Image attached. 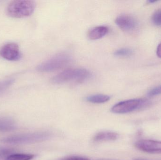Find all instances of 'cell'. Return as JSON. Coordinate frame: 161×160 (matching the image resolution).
<instances>
[{"label": "cell", "mask_w": 161, "mask_h": 160, "mask_svg": "<svg viewBox=\"0 0 161 160\" xmlns=\"http://www.w3.org/2000/svg\"><path fill=\"white\" fill-rule=\"evenodd\" d=\"M118 138L117 133L111 132H102L97 133L94 137L95 142H107L115 141Z\"/></svg>", "instance_id": "cell-11"}, {"label": "cell", "mask_w": 161, "mask_h": 160, "mask_svg": "<svg viewBox=\"0 0 161 160\" xmlns=\"http://www.w3.org/2000/svg\"><path fill=\"white\" fill-rule=\"evenodd\" d=\"M15 151V150L12 148H0V159L7 157L8 156L13 154Z\"/></svg>", "instance_id": "cell-17"}, {"label": "cell", "mask_w": 161, "mask_h": 160, "mask_svg": "<svg viewBox=\"0 0 161 160\" xmlns=\"http://www.w3.org/2000/svg\"></svg>", "instance_id": "cell-23"}, {"label": "cell", "mask_w": 161, "mask_h": 160, "mask_svg": "<svg viewBox=\"0 0 161 160\" xmlns=\"http://www.w3.org/2000/svg\"><path fill=\"white\" fill-rule=\"evenodd\" d=\"M108 32L109 29L107 26L104 25L96 26L89 30L88 38L91 40L100 39L106 35Z\"/></svg>", "instance_id": "cell-9"}, {"label": "cell", "mask_w": 161, "mask_h": 160, "mask_svg": "<svg viewBox=\"0 0 161 160\" xmlns=\"http://www.w3.org/2000/svg\"><path fill=\"white\" fill-rule=\"evenodd\" d=\"M133 160H150L145 159H142V158H136V159H134Z\"/></svg>", "instance_id": "cell-22"}, {"label": "cell", "mask_w": 161, "mask_h": 160, "mask_svg": "<svg viewBox=\"0 0 161 160\" xmlns=\"http://www.w3.org/2000/svg\"><path fill=\"white\" fill-rule=\"evenodd\" d=\"M35 156L32 154H13L6 158L5 160H31Z\"/></svg>", "instance_id": "cell-13"}, {"label": "cell", "mask_w": 161, "mask_h": 160, "mask_svg": "<svg viewBox=\"0 0 161 160\" xmlns=\"http://www.w3.org/2000/svg\"><path fill=\"white\" fill-rule=\"evenodd\" d=\"M157 55L160 58H161V43L158 46L157 50Z\"/></svg>", "instance_id": "cell-20"}, {"label": "cell", "mask_w": 161, "mask_h": 160, "mask_svg": "<svg viewBox=\"0 0 161 160\" xmlns=\"http://www.w3.org/2000/svg\"><path fill=\"white\" fill-rule=\"evenodd\" d=\"M115 22L121 30L126 32L134 31L138 26L137 21L130 15H120L117 17Z\"/></svg>", "instance_id": "cell-8"}, {"label": "cell", "mask_w": 161, "mask_h": 160, "mask_svg": "<svg viewBox=\"0 0 161 160\" xmlns=\"http://www.w3.org/2000/svg\"><path fill=\"white\" fill-rule=\"evenodd\" d=\"M152 22L157 26H161V9L156 11L153 15Z\"/></svg>", "instance_id": "cell-16"}, {"label": "cell", "mask_w": 161, "mask_h": 160, "mask_svg": "<svg viewBox=\"0 0 161 160\" xmlns=\"http://www.w3.org/2000/svg\"><path fill=\"white\" fill-rule=\"evenodd\" d=\"M135 147L141 151L151 154H161V141L141 140L135 143Z\"/></svg>", "instance_id": "cell-7"}, {"label": "cell", "mask_w": 161, "mask_h": 160, "mask_svg": "<svg viewBox=\"0 0 161 160\" xmlns=\"http://www.w3.org/2000/svg\"><path fill=\"white\" fill-rule=\"evenodd\" d=\"M36 4L29 0L12 1L8 6L7 13L13 18H24L31 16L35 11Z\"/></svg>", "instance_id": "cell-2"}, {"label": "cell", "mask_w": 161, "mask_h": 160, "mask_svg": "<svg viewBox=\"0 0 161 160\" xmlns=\"http://www.w3.org/2000/svg\"><path fill=\"white\" fill-rule=\"evenodd\" d=\"M161 95V85L154 87L150 89L147 93V96L149 97L156 96Z\"/></svg>", "instance_id": "cell-18"}, {"label": "cell", "mask_w": 161, "mask_h": 160, "mask_svg": "<svg viewBox=\"0 0 161 160\" xmlns=\"http://www.w3.org/2000/svg\"><path fill=\"white\" fill-rule=\"evenodd\" d=\"M0 56L8 61H18L20 59L21 54L18 44L15 43H8L1 48Z\"/></svg>", "instance_id": "cell-6"}, {"label": "cell", "mask_w": 161, "mask_h": 160, "mask_svg": "<svg viewBox=\"0 0 161 160\" xmlns=\"http://www.w3.org/2000/svg\"><path fill=\"white\" fill-rule=\"evenodd\" d=\"M151 104V102L145 99L128 100L116 103L112 107L111 111L115 114L128 113L146 109Z\"/></svg>", "instance_id": "cell-3"}, {"label": "cell", "mask_w": 161, "mask_h": 160, "mask_svg": "<svg viewBox=\"0 0 161 160\" xmlns=\"http://www.w3.org/2000/svg\"><path fill=\"white\" fill-rule=\"evenodd\" d=\"M148 3H155L156 2H157V1H148Z\"/></svg>", "instance_id": "cell-21"}, {"label": "cell", "mask_w": 161, "mask_h": 160, "mask_svg": "<svg viewBox=\"0 0 161 160\" xmlns=\"http://www.w3.org/2000/svg\"><path fill=\"white\" fill-rule=\"evenodd\" d=\"M16 128V123L12 118L8 117H0V132L11 131Z\"/></svg>", "instance_id": "cell-10"}, {"label": "cell", "mask_w": 161, "mask_h": 160, "mask_svg": "<svg viewBox=\"0 0 161 160\" xmlns=\"http://www.w3.org/2000/svg\"><path fill=\"white\" fill-rule=\"evenodd\" d=\"M61 160H91L90 159L80 157H69L65 158Z\"/></svg>", "instance_id": "cell-19"}, {"label": "cell", "mask_w": 161, "mask_h": 160, "mask_svg": "<svg viewBox=\"0 0 161 160\" xmlns=\"http://www.w3.org/2000/svg\"><path fill=\"white\" fill-rule=\"evenodd\" d=\"M91 76V72L85 69H70L53 77L52 82L57 85L73 81L82 82L89 79Z\"/></svg>", "instance_id": "cell-1"}, {"label": "cell", "mask_w": 161, "mask_h": 160, "mask_svg": "<svg viewBox=\"0 0 161 160\" xmlns=\"http://www.w3.org/2000/svg\"><path fill=\"white\" fill-rule=\"evenodd\" d=\"M133 53V51L131 49L128 48H123L117 50L114 52V55L118 57H127L130 56Z\"/></svg>", "instance_id": "cell-14"}, {"label": "cell", "mask_w": 161, "mask_h": 160, "mask_svg": "<svg viewBox=\"0 0 161 160\" xmlns=\"http://www.w3.org/2000/svg\"><path fill=\"white\" fill-rule=\"evenodd\" d=\"M72 58L66 53H59L43 62L37 68L40 72H52L61 69L71 63Z\"/></svg>", "instance_id": "cell-4"}, {"label": "cell", "mask_w": 161, "mask_h": 160, "mask_svg": "<svg viewBox=\"0 0 161 160\" xmlns=\"http://www.w3.org/2000/svg\"><path fill=\"white\" fill-rule=\"evenodd\" d=\"M110 99V97L109 96L102 95V94L92 95L86 98V100L88 102L92 103H97V104L105 103L109 101Z\"/></svg>", "instance_id": "cell-12"}, {"label": "cell", "mask_w": 161, "mask_h": 160, "mask_svg": "<svg viewBox=\"0 0 161 160\" xmlns=\"http://www.w3.org/2000/svg\"><path fill=\"white\" fill-rule=\"evenodd\" d=\"M14 82V80L8 79L0 81V94L5 91Z\"/></svg>", "instance_id": "cell-15"}, {"label": "cell", "mask_w": 161, "mask_h": 160, "mask_svg": "<svg viewBox=\"0 0 161 160\" xmlns=\"http://www.w3.org/2000/svg\"><path fill=\"white\" fill-rule=\"evenodd\" d=\"M49 137L50 134L46 132H36L13 135L4 138L2 142L10 144H25L42 142Z\"/></svg>", "instance_id": "cell-5"}]
</instances>
